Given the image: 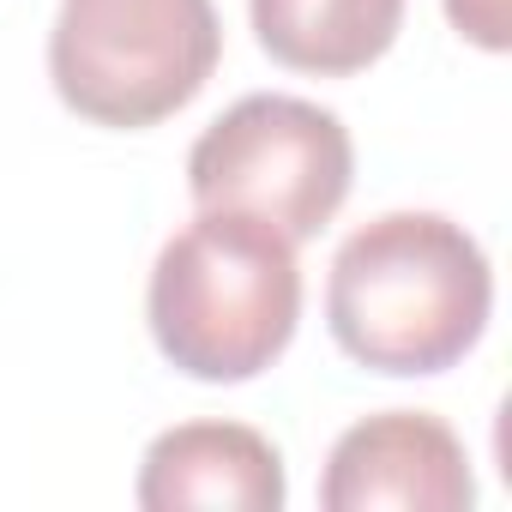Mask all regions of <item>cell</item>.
I'll return each instance as SVG.
<instances>
[{"instance_id": "obj_1", "label": "cell", "mask_w": 512, "mask_h": 512, "mask_svg": "<svg viewBox=\"0 0 512 512\" xmlns=\"http://www.w3.org/2000/svg\"><path fill=\"white\" fill-rule=\"evenodd\" d=\"M494 272L482 241L440 211H386L344 235L326 278L338 350L374 374H446L488 332Z\"/></svg>"}, {"instance_id": "obj_3", "label": "cell", "mask_w": 512, "mask_h": 512, "mask_svg": "<svg viewBox=\"0 0 512 512\" xmlns=\"http://www.w3.org/2000/svg\"><path fill=\"white\" fill-rule=\"evenodd\" d=\"M223 55L211 0H61L49 79L97 127H157L187 109Z\"/></svg>"}, {"instance_id": "obj_6", "label": "cell", "mask_w": 512, "mask_h": 512, "mask_svg": "<svg viewBox=\"0 0 512 512\" xmlns=\"http://www.w3.org/2000/svg\"><path fill=\"white\" fill-rule=\"evenodd\" d=\"M145 512H278L290 482L278 446L247 422H181L145 446L139 464Z\"/></svg>"}, {"instance_id": "obj_7", "label": "cell", "mask_w": 512, "mask_h": 512, "mask_svg": "<svg viewBox=\"0 0 512 512\" xmlns=\"http://www.w3.org/2000/svg\"><path fill=\"white\" fill-rule=\"evenodd\" d=\"M247 13L278 67L350 79L398 43L404 0H247Z\"/></svg>"}, {"instance_id": "obj_2", "label": "cell", "mask_w": 512, "mask_h": 512, "mask_svg": "<svg viewBox=\"0 0 512 512\" xmlns=\"http://www.w3.org/2000/svg\"><path fill=\"white\" fill-rule=\"evenodd\" d=\"M145 320L187 380L235 386L266 374L302 320L296 241L247 211H199L157 253Z\"/></svg>"}, {"instance_id": "obj_8", "label": "cell", "mask_w": 512, "mask_h": 512, "mask_svg": "<svg viewBox=\"0 0 512 512\" xmlns=\"http://www.w3.org/2000/svg\"><path fill=\"white\" fill-rule=\"evenodd\" d=\"M446 19L458 25V37H470L476 49H506L512 43V13L506 0H446Z\"/></svg>"}, {"instance_id": "obj_5", "label": "cell", "mask_w": 512, "mask_h": 512, "mask_svg": "<svg viewBox=\"0 0 512 512\" xmlns=\"http://www.w3.org/2000/svg\"><path fill=\"white\" fill-rule=\"evenodd\" d=\"M476 500V476L464 440L428 410H386L362 416L338 434L320 506L326 512H464Z\"/></svg>"}, {"instance_id": "obj_4", "label": "cell", "mask_w": 512, "mask_h": 512, "mask_svg": "<svg viewBox=\"0 0 512 512\" xmlns=\"http://www.w3.org/2000/svg\"><path fill=\"white\" fill-rule=\"evenodd\" d=\"M350 175V127L332 109L284 91L229 103L187 151V187L199 211H247L290 241H308L338 217Z\"/></svg>"}]
</instances>
